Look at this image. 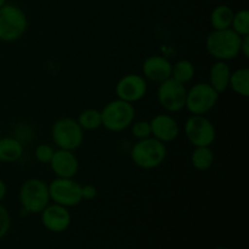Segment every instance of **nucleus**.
<instances>
[{"mask_svg":"<svg viewBox=\"0 0 249 249\" xmlns=\"http://www.w3.org/2000/svg\"><path fill=\"white\" fill-rule=\"evenodd\" d=\"M241 41L242 36L235 33L231 28L221 31L213 29L206 38V49L209 55L216 61L228 62L241 55Z\"/></svg>","mask_w":249,"mask_h":249,"instance_id":"obj_1","label":"nucleus"},{"mask_svg":"<svg viewBox=\"0 0 249 249\" xmlns=\"http://www.w3.org/2000/svg\"><path fill=\"white\" fill-rule=\"evenodd\" d=\"M168 150L165 143L153 136L136 141L130 151V158L136 167L150 170L160 167L167 158Z\"/></svg>","mask_w":249,"mask_h":249,"instance_id":"obj_2","label":"nucleus"},{"mask_svg":"<svg viewBox=\"0 0 249 249\" xmlns=\"http://www.w3.org/2000/svg\"><path fill=\"white\" fill-rule=\"evenodd\" d=\"M135 107L121 99L107 102L101 109L102 126L111 133H121L130 128L135 121Z\"/></svg>","mask_w":249,"mask_h":249,"instance_id":"obj_3","label":"nucleus"},{"mask_svg":"<svg viewBox=\"0 0 249 249\" xmlns=\"http://www.w3.org/2000/svg\"><path fill=\"white\" fill-rule=\"evenodd\" d=\"M18 198L24 212L29 214H40L51 201L49 185L39 178H31L19 187Z\"/></svg>","mask_w":249,"mask_h":249,"instance_id":"obj_4","label":"nucleus"},{"mask_svg":"<svg viewBox=\"0 0 249 249\" xmlns=\"http://www.w3.org/2000/svg\"><path fill=\"white\" fill-rule=\"evenodd\" d=\"M28 28V18L21 7L5 4L0 7V40L14 43L19 40Z\"/></svg>","mask_w":249,"mask_h":249,"instance_id":"obj_5","label":"nucleus"},{"mask_svg":"<svg viewBox=\"0 0 249 249\" xmlns=\"http://www.w3.org/2000/svg\"><path fill=\"white\" fill-rule=\"evenodd\" d=\"M51 140L60 150L73 151L82 146L84 141V130L80 128L77 119L61 117L51 125Z\"/></svg>","mask_w":249,"mask_h":249,"instance_id":"obj_6","label":"nucleus"},{"mask_svg":"<svg viewBox=\"0 0 249 249\" xmlns=\"http://www.w3.org/2000/svg\"><path fill=\"white\" fill-rule=\"evenodd\" d=\"M220 94L216 92L209 83H196L190 89H187L185 108L191 114L206 116L216 106Z\"/></svg>","mask_w":249,"mask_h":249,"instance_id":"obj_7","label":"nucleus"},{"mask_svg":"<svg viewBox=\"0 0 249 249\" xmlns=\"http://www.w3.org/2000/svg\"><path fill=\"white\" fill-rule=\"evenodd\" d=\"M184 133L194 147L212 146L216 138L215 126L203 114H191L184 124Z\"/></svg>","mask_w":249,"mask_h":249,"instance_id":"obj_8","label":"nucleus"},{"mask_svg":"<svg viewBox=\"0 0 249 249\" xmlns=\"http://www.w3.org/2000/svg\"><path fill=\"white\" fill-rule=\"evenodd\" d=\"M50 199L66 208H72L83 202L82 185L73 178H55L49 184Z\"/></svg>","mask_w":249,"mask_h":249,"instance_id":"obj_9","label":"nucleus"},{"mask_svg":"<svg viewBox=\"0 0 249 249\" xmlns=\"http://www.w3.org/2000/svg\"><path fill=\"white\" fill-rule=\"evenodd\" d=\"M186 87L172 77L160 83L157 88V100L163 109L168 113H177L185 108Z\"/></svg>","mask_w":249,"mask_h":249,"instance_id":"obj_10","label":"nucleus"},{"mask_svg":"<svg viewBox=\"0 0 249 249\" xmlns=\"http://www.w3.org/2000/svg\"><path fill=\"white\" fill-rule=\"evenodd\" d=\"M147 88V80L142 75L138 73H129L119 78L114 91H116L117 99L134 105L146 96Z\"/></svg>","mask_w":249,"mask_h":249,"instance_id":"obj_11","label":"nucleus"},{"mask_svg":"<svg viewBox=\"0 0 249 249\" xmlns=\"http://www.w3.org/2000/svg\"><path fill=\"white\" fill-rule=\"evenodd\" d=\"M40 220L48 231L61 233L67 231L71 226L72 215L66 207L57 203H49L40 213Z\"/></svg>","mask_w":249,"mask_h":249,"instance_id":"obj_12","label":"nucleus"},{"mask_svg":"<svg viewBox=\"0 0 249 249\" xmlns=\"http://www.w3.org/2000/svg\"><path fill=\"white\" fill-rule=\"evenodd\" d=\"M150 125L153 138L162 141L163 143L173 142L180 134L179 123L172 114H156L150 121Z\"/></svg>","mask_w":249,"mask_h":249,"instance_id":"obj_13","label":"nucleus"},{"mask_svg":"<svg viewBox=\"0 0 249 249\" xmlns=\"http://www.w3.org/2000/svg\"><path fill=\"white\" fill-rule=\"evenodd\" d=\"M49 164L56 178H74L79 170L78 157L68 150H55Z\"/></svg>","mask_w":249,"mask_h":249,"instance_id":"obj_14","label":"nucleus"},{"mask_svg":"<svg viewBox=\"0 0 249 249\" xmlns=\"http://www.w3.org/2000/svg\"><path fill=\"white\" fill-rule=\"evenodd\" d=\"M172 66L168 58L160 55L148 56L142 62V77L153 83H162L172 77Z\"/></svg>","mask_w":249,"mask_h":249,"instance_id":"obj_15","label":"nucleus"},{"mask_svg":"<svg viewBox=\"0 0 249 249\" xmlns=\"http://www.w3.org/2000/svg\"><path fill=\"white\" fill-rule=\"evenodd\" d=\"M231 68L225 61H215L209 70V84L219 94L229 89L231 77Z\"/></svg>","mask_w":249,"mask_h":249,"instance_id":"obj_16","label":"nucleus"},{"mask_svg":"<svg viewBox=\"0 0 249 249\" xmlns=\"http://www.w3.org/2000/svg\"><path fill=\"white\" fill-rule=\"evenodd\" d=\"M24 146L16 136H5L0 139V162L15 163L23 156Z\"/></svg>","mask_w":249,"mask_h":249,"instance_id":"obj_17","label":"nucleus"},{"mask_svg":"<svg viewBox=\"0 0 249 249\" xmlns=\"http://www.w3.org/2000/svg\"><path fill=\"white\" fill-rule=\"evenodd\" d=\"M233 14L235 12H233V10L229 5L220 4L214 7L211 12V17H209V21H211V24L214 31L231 28Z\"/></svg>","mask_w":249,"mask_h":249,"instance_id":"obj_18","label":"nucleus"},{"mask_svg":"<svg viewBox=\"0 0 249 249\" xmlns=\"http://www.w3.org/2000/svg\"><path fill=\"white\" fill-rule=\"evenodd\" d=\"M214 163V153L211 146L195 147L191 153V164L198 172H206L211 169Z\"/></svg>","mask_w":249,"mask_h":249,"instance_id":"obj_19","label":"nucleus"},{"mask_svg":"<svg viewBox=\"0 0 249 249\" xmlns=\"http://www.w3.org/2000/svg\"><path fill=\"white\" fill-rule=\"evenodd\" d=\"M229 88H231V90L240 96H249V70L247 67L237 68L231 72Z\"/></svg>","mask_w":249,"mask_h":249,"instance_id":"obj_20","label":"nucleus"},{"mask_svg":"<svg viewBox=\"0 0 249 249\" xmlns=\"http://www.w3.org/2000/svg\"><path fill=\"white\" fill-rule=\"evenodd\" d=\"M196 74L195 65L190 60H179L172 66V78L181 84L186 85Z\"/></svg>","mask_w":249,"mask_h":249,"instance_id":"obj_21","label":"nucleus"},{"mask_svg":"<svg viewBox=\"0 0 249 249\" xmlns=\"http://www.w3.org/2000/svg\"><path fill=\"white\" fill-rule=\"evenodd\" d=\"M78 124L84 131H94L102 126L101 111L96 108H85L77 118Z\"/></svg>","mask_w":249,"mask_h":249,"instance_id":"obj_22","label":"nucleus"},{"mask_svg":"<svg viewBox=\"0 0 249 249\" xmlns=\"http://www.w3.org/2000/svg\"><path fill=\"white\" fill-rule=\"evenodd\" d=\"M231 29L240 36H249V12L248 10L242 9L233 14Z\"/></svg>","mask_w":249,"mask_h":249,"instance_id":"obj_23","label":"nucleus"},{"mask_svg":"<svg viewBox=\"0 0 249 249\" xmlns=\"http://www.w3.org/2000/svg\"><path fill=\"white\" fill-rule=\"evenodd\" d=\"M130 129L131 134H133L136 140H142V139H147L152 136L150 121H134L133 124L130 125Z\"/></svg>","mask_w":249,"mask_h":249,"instance_id":"obj_24","label":"nucleus"},{"mask_svg":"<svg viewBox=\"0 0 249 249\" xmlns=\"http://www.w3.org/2000/svg\"><path fill=\"white\" fill-rule=\"evenodd\" d=\"M53 153H55V150L51 145H48V143H40L36 147V152H34V156H36V160H38L39 163H43V164H49L53 158Z\"/></svg>","mask_w":249,"mask_h":249,"instance_id":"obj_25","label":"nucleus"},{"mask_svg":"<svg viewBox=\"0 0 249 249\" xmlns=\"http://www.w3.org/2000/svg\"><path fill=\"white\" fill-rule=\"evenodd\" d=\"M11 228V215L9 211L0 203V240L9 233Z\"/></svg>","mask_w":249,"mask_h":249,"instance_id":"obj_26","label":"nucleus"},{"mask_svg":"<svg viewBox=\"0 0 249 249\" xmlns=\"http://www.w3.org/2000/svg\"><path fill=\"white\" fill-rule=\"evenodd\" d=\"M97 189L91 184L82 185V198L83 201H91L96 198Z\"/></svg>","mask_w":249,"mask_h":249,"instance_id":"obj_27","label":"nucleus"},{"mask_svg":"<svg viewBox=\"0 0 249 249\" xmlns=\"http://www.w3.org/2000/svg\"><path fill=\"white\" fill-rule=\"evenodd\" d=\"M241 55L245 57H249V36H242L241 41Z\"/></svg>","mask_w":249,"mask_h":249,"instance_id":"obj_28","label":"nucleus"},{"mask_svg":"<svg viewBox=\"0 0 249 249\" xmlns=\"http://www.w3.org/2000/svg\"><path fill=\"white\" fill-rule=\"evenodd\" d=\"M6 194H7L6 184L4 182V180L0 179V203L4 201V198L6 197Z\"/></svg>","mask_w":249,"mask_h":249,"instance_id":"obj_29","label":"nucleus"},{"mask_svg":"<svg viewBox=\"0 0 249 249\" xmlns=\"http://www.w3.org/2000/svg\"><path fill=\"white\" fill-rule=\"evenodd\" d=\"M5 4H6V0H0V7L4 6Z\"/></svg>","mask_w":249,"mask_h":249,"instance_id":"obj_30","label":"nucleus"},{"mask_svg":"<svg viewBox=\"0 0 249 249\" xmlns=\"http://www.w3.org/2000/svg\"><path fill=\"white\" fill-rule=\"evenodd\" d=\"M214 249H231V248H229V247H216Z\"/></svg>","mask_w":249,"mask_h":249,"instance_id":"obj_31","label":"nucleus"}]
</instances>
